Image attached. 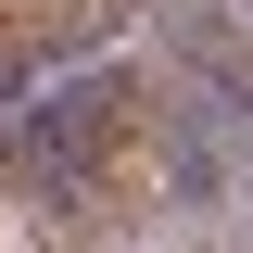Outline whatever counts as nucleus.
<instances>
[{"mask_svg":"<svg viewBox=\"0 0 253 253\" xmlns=\"http://www.w3.org/2000/svg\"><path fill=\"white\" fill-rule=\"evenodd\" d=\"M0 253H253V152L165 76H101L0 139Z\"/></svg>","mask_w":253,"mask_h":253,"instance_id":"1","label":"nucleus"},{"mask_svg":"<svg viewBox=\"0 0 253 253\" xmlns=\"http://www.w3.org/2000/svg\"><path fill=\"white\" fill-rule=\"evenodd\" d=\"M139 0H0V89L26 76V63H63V51H89L101 26H126Z\"/></svg>","mask_w":253,"mask_h":253,"instance_id":"2","label":"nucleus"}]
</instances>
